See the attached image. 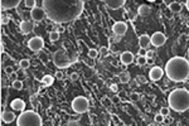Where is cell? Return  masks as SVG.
Returning <instances> with one entry per match:
<instances>
[{
    "instance_id": "cell-1",
    "label": "cell",
    "mask_w": 189,
    "mask_h": 126,
    "mask_svg": "<svg viewBox=\"0 0 189 126\" xmlns=\"http://www.w3.org/2000/svg\"><path fill=\"white\" fill-rule=\"evenodd\" d=\"M42 6L49 20L58 24L74 22L83 12L82 0H42Z\"/></svg>"
},
{
    "instance_id": "cell-2",
    "label": "cell",
    "mask_w": 189,
    "mask_h": 126,
    "mask_svg": "<svg viewBox=\"0 0 189 126\" xmlns=\"http://www.w3.org/2000/svg\"><path fill=\"white\" fill-rule=\"evenodd\" d=\"M164 72L173 82H183L189 77V60L184 57H173L165 64Z\"/></svg>"
},
{
    "instance_id": "cell-3",
    "label": "cell",
    "mask_w": 189,
    "mask_h": 126,
    "mask_svg": "<svg viewBox=\"0 0 189 126\" xmlns=\"http://www.w3.org/2000/svg\"><path fill=\"white\" fill-rule=\"evenodd\" d=\"M169 107L177 112H185L189 110V91L185 88H175L169 93Z\"/></svg>"
},
{
    "instance_id": "cell-4",
    "label": "cell",
    "mask_w": 189,
    "mask_h": 126,
    "mask_svg": "<svg viewBox=\"0 0 189 126\" xmlns=\"http://www.w3.org/2000/svg\"><path fill=\"white\" fill-rule=\"evenodd\" d=\"M17 125L18 126H42L43 121H42L40 115L38 112L33 110H28V111H22V114L18 116Z\"/></svg>"
},
{
    "instance_id": "cell-5",
    "label": "cell",
    "mask_w": 189,
    "mask_h": 126,
    "mask_svg": "<svg viewBox=\"0 0 189 126\" xmlns=\"http://www.w3.org/2000/svg\"><path fill=\"white\" fill-rule=\"evenodd\" d=\"M76 57H71L68 52L63 48H61L58 50H56L53 54V63L58 68H67L71 64L74 62Z\"/></svg>"
},
{
    "instance_id": "cell-6",
    "label": "cell",
    "mask_w": 189,
    "mask_h": 126,
    "mask_svg": "<svg viewBox=\"0 0 189 126\" xmlns=\"http://www.w3.org/2000/svg\"><path fill=\"white\" fill-rule=\"evenodd\" d=\"M89 109V101L84 96H77L72 101V110L76 114H84Z\"/></svg>"
},
{
    "instance_id": "cell-7",
    "label": "cell",
    "mask_w": 189,
    "mask_h": 126,
    "mask_svg": "<svg viewBox=\"0 0 189 126\" xmlns=\"http://www.w3.org/2000/svg\"><path fill=\"white\" fill-rule=\"evenodd\" d=\"M43 47H44V40L42 37L37 35V37H33V38L28 40V48L33 50V52H39Z\"/></svg>"
},
{
    "instance_id": "cell-8",
    "label": "cell",
    "mask_w": 189,
    "mask_h": 126,
    "mask_svg": "<svg viewBox=\"0 0 189 126\" xmlns=\"http://www.w3.org/2000/svg\"><path fill=\"white\" fill-rule=\"evenodd\" d=\"M150 42H151V45L154 47H162L165 44V42H167V37L164 35V33L162 32H155V33L150 37Z\"/></svg>"
},
{
    "instance_id": "cell-9",
    "label": "cell",
    "mask_w": 189,
    "mask_h": 126,
    "mask_svg": "<svg viewBox=\"0 0 189 126\" xmlns=\"http://www.w3.org/2000/svg\"><path fill=\"white\" fill-rule=\"evenodd\" d=\"M30 17L33 20L42 22L47 17V14H45V10L43 9V6H35L30 10Z\"/></svg>"
},
{
    "instance_id": "cell-10",
    "label": "cell",
    "mask_w": 189,
    "mask_h": 126,
    "mask_svg": "<svg viewBox=\"0 0 189 126\" xmlns=\"http://www.w3.org/2000/svg\"><path fill=\"white\" fill-rule=\"evenodd\" d=\"M112 32H113V34H115V35L122 37L127 32V24H126L125 22H116V23H113Z\"/></svg>"
},
{
    "instance_id": "cell-11",
    "label": "cell",
    "mask_w": 189,
    "mask_h": 126,
    "mask_svg": "<svg viewBox=\"0 0 189 126\" xmlns=\"http://www.w3.org/2000/svg\"><path fill=\"white\" fill-rule=\"evenodd\" d=\"M163 74H164V69H162L159 66H153L151 69L149 71V78L151 81L157 82L163 77Z\"/></svg>"
},
{
    "instance_id": "cell-12",
    "label": "cell",
    "mask_w": 189,
    "mask_h": 126,
    "mask_svg": "<svg viewBox=\"0 0 189 126\" xmlns=\"http://www.w3.org/2000/svg\"><path fill=\"white\" fill-rule=\"evenodd\" d=\"M105 5L108 8V9H112V10H117L125 5L126 0H103Z\"/></svg>"
},
{
    "instance_id": "cell-13",
    "label": "cell",
    "mask_w": 189,
    "mask_h": 126,
    "mask_svg": "<svg viewBox=\"0 0 189 126\" xmlns=\"http://www.w3.org/2000/svg\"><path fill=\"white\" fill-rule=\"evenodd\" d=\"M20 0H0V5L3 10H10L19 5Z\"/></svg>"
},
{
    "instance_id": "cell-14",
    "label": "cell",
    "mask_w": 189,
    "mask_h": 126,
    "mask_svg": "<svg viewBox=\"0 0 189 126\" xmlns=\"http://www.w3.org/2000/svg\"><path fill=\"white\" fill-rule=\"evenodd\" d=\"M120 60L122 64H125V66H129L134 62V54L129 50H125V52H122L121 55H120Z\"/></svg>"
},
{
    "instance_id": "cell-15",
    "label": "cell",
    "mask_w": 189,
    "mask_h": 126,
    "mask_svg": "<svg viewBox=\"0 0 189 126\" xmlns=\"http://www.w3.org/2000/svg\"><path fill=\"white\" fill-rule=\"evenodd\" d=\"M1 121L4 124H12L13 121H15V114H14L13 111H3Z\"/></svg>"
},
{
    "instance_id": "cell-16",
    "label": "cell",
    "mask_w": 189,
    "mask_h": 126,
    "mask_svg": "<svg viewBox=\"0 0 189 126\" xmlns=\"http://www.w3.org/2000/svg\"><path fill=\"white\" fill-rule=\"evenodd\" d=\"M10 106H12V109L14 111H20L22 112V111H24V109H25V102L23 101L22 99H15V100L12 101Z\"/></svg>"
},
{
    "instance_id": "cell-17",
    "label": "cell",
    "mask_w": 189,
    "mask_h": 126,
    "mask_svg": "<svg viewBox=\"0 0 189 126\" xmlns=\"http://www.w3.org/2000/svg\"><path fill=\"white\" fill-rule=\"evenodd\" d=\"M33 29H34V24H33L32 22H29V20H23V22L20 23V30H22L24 34L32 33Z\"/></svg>"
},
{
    "instance_id": "cell-18",
    "label": "cell",
    "mask_w": 189,
    "mask_h": 126,
    "mask_svg": "<svg viewBox=\"0 0 189 126\" xmlns=\"http://www.w3.org/2000/svg\"><path fill=\"white\" fill-rule=\"evenodd\" d=\"M150 44L151 42H150V37L148 34H143L139 37V47L141 49H148Z\"/></svg>"
},
{
    "instance_id": "cell-19",
    "label": "cell",
    "mask_w": 189,
    "mask_h": 126,
    "mask_svg": "<svg viewBox=\"0 0 189 126\" xmlns=\"http://www.w3.org/2000/svg\"><path fill=\"white\" fill-rule=\"evenodd\" d=\"M182 9H183V5L178 1H173V3L169 4V10L173 12V13H180Z\"/></svg>"
},
{
    "instance_id": "cell-20",
    "label": "cell",
    "mask_w": 189,
    "mask_h": 126,
    "mask_svg": "<svg viewBox=\"0 0 189 126\" xmlns=\"http://www.w3.org/2000/svg\"><path fill=\"white\" fill-rule=\"evenodd\" d=\"M138 13H139V15L146 17V15H149V14L151 13V8H150L149 5H145V4H143V5H140V6H139Z\"/></svg>"
},
{
    "instance_id": "cell-21",
    "label": "cell",
    "mask_w": 189,
    "mask_h": 126,
    "mask_svg": "<svg viewBox=\"0 0 189 126\" xmlns=\"http://www.w3.org/2000/svg\"><path fill=\"white\" fill-rule=\"evenodd\" d=\"M119 80H120L121 83H127V82L130 81V74H129V72H125V71L120 72V74H119Z\"/></svg>"
},
{
    "instance_id": "cell-22",
    "label": "cell",
    "mask_w": 189,
    "mask_h": 126,
    "mask_svg": "<svg viewBox=\"0 0 189 126\" xmlns=\"http://www.w3.org/2000/svg\"><path fill=\"white\" fill-rule=\"evenodd\" d=\"M53 82H54V78L50 76V74H45V76L42 78V83L45 86H50V85H53Z\"/></svg>"
},
{
    "instance_id": "cell-23",
    "label": "cell",
    "mask_w": 189,
    "mask_h": 126,
    "mask_svg": "<svg viewBox=\"0 0 189 126\" xmlns=\"http://www.w3.org/2000/svg\"><path fill=\"white\" fill-rule=\"evenodd\" d=\"M59 37H61V33L58 30H52L49 33V40L50 42H57L59 39Z\"/></svg>"
},
{
    "instance_id": "cell-24",
    "label": "cell",
    "mask_w": 189,
    "mask_h": 126,
    "mask_svg": "<svg viewBox=\"0 0 189 126\" xmlns=\"http://www.w3.org/2000/svg\"><path fill=\"white\" fill-rule=\"evenodd\" d=\"M98 54H100V50H97V49H94V48H91L88 50V57L91 58V59H96L98 57Z\"/></svg>"
},
{
    "instance_id": "cell-25",
    "label": "cell",
    "mask_w": 189,
    "mask_h": 126,
    "mask_svg": "<svg viewBox=\"0 0 189 126\" xmlns=\"http://www.w3.org/2000/svg\"><path fill=\"white\" fill-rule=\"evenodd\" d=\"M12 87L14 88V90H17V91H20L22 88H23V81H20V80H15V81H13Z\"/></svg>"
},
{
    "instance_id": "cell-26",
    "label": "cell",
    "mask_w": 189,
    "mask_h": 126,
    "mask_svg": "<svg viewBox=\"0 0 189 126\" xmlns=\"http://www.w3.org/2000/svg\"><path fill=\"white\" fill-rule=\"evenodd\" d=\"M19 66H20L22 69H28L30 67V62H29V59H22L20 62H19Z\"/></svg>"
},
{
    "instance_id": "cell-27",
    "label": "cell",
    "mask_w": 189,
    "mask_h": 126,
    "mask_svg": "<svg viewBox=\"0 0 189 126\" xmlns=\"http://www.w3.org/2000/svg\"><path fill=\"white\" fill-rule=\"evenodd\" d=\"M146 62H148V58H146V55H139L138 59H136V63H138L139 66H145Z\"/></svg>"
},
{
    "instance_id": "cell-28",
    "label": "cell",
    "mask_w": 189,
    "mask_h": 126,
    "mask_svg": "<svg viewBox=\"0 0 189 126\" xmlns=\"http://www.w3.org/2000/svg\"><path fill=\"white\" fill-rule=\"evenodd\" d=\"M164 119H165V116H163L162 114H158V115H155V117H154V121H155V124H163L164 122Z\"/></svg>"
},
{
    "instance_id": "cell-29",
    "label": "cell",
    "mask_w": 189,
    "mask_h": 126,
    "mask_svg": "<svg viewBox=\"0 0 189 126\" xmlns=\"http://www.w3.org/2000/svg\"><path fill=\"white\" fill-rule=\"evenodd\" d=\"M24 4H25V6H27V8L33 9V8H35V6H37V0H25Z\"/></svg>"
},
{
    "instance_id": "cell-30",
    "label": "cell",
    "mask_w": 189,
    "mask_h": 126,
    "mask_svg": "<svg viewBox=\"0 0 189 126\" xmlns=\"http://www.w3.org/2000/svg\"><path fill=\"white\" fill-rule=\"evenodd\" d=\"M160 114H162L163 116H165V117H167V116H169V112H170V107H162V109H160V111H159Z\"/></svg>"
},
{
    "instance_id": "cell-31",
    "label": "cell",
    "mask_w": 189,
    "mask_h": 126,
    "mask_svg": "<svg viewBox=\"0 0 189 126\" xmlns=\"http://www.w3.org/2000/svg\"><path fill=\"white\" fill-rule=\"evenodd\" d=\"M100 54L103 55V57H106V55H108V48L105 45H102L101 48H100Z\"/></svg>"
},
{
    "instance_id": "cell-32",
    "label": "cell",
    "mask_w": 189,
    "mask_h": 126,
    "mask_svg": "<svg viewBox=\"0 0 189 126\" xmlns=\"http://www.w3.org/2000/svg\"><path fill=\"white\" fill-rule=\"evenodd\" d=\"M136 81H138L140 85H145V83L148 82V80H146L144 76H136Z\"/></svg>"
},
{
    "instance_id": "cell-33",
    "label": "cell",
    "mask_w": 189,
    "mask_h": 126,
    "mask_svg": "<svg viewBox=\"0 0 189 126\" xmlns=\"http://www.w3.org/2000/svg\"><path fill=\"white\" fill-rule=\"evenodd\" d=\"M130 99H131V101H139V93L132 92L130 95Z\"/></svg>"
},
{
    "instance_id": "cell-34",
    "label": "cell",
    "mask_w": 189,
    "mask_h": 126,
    "mask_svg": "<svg viewBox=\"0 0 189 126\" xmlns=\"http://www.w3.org/2000/svg\"><path fill=\"white\" fill-rule=\"evenodd\" d=\"M56 78H57L58 81L63 80V72H62V71H57V72H56Z\"/></svg>"
},
{
    "instance_id": "cell-35",
    "label": "cell",
    "mask_w": 189,
    "mask_h": 126,
    "mask_svg": "<svg viewBox=\"0 0 189 126\" xmlns=\"http://www.w3.org/2000/svg\"><path fill=\"white\" fill-rule=\"evenodd\" d=\"M69 78H71V81H77V80H78V73H77V72H73V73H71Z\"/></svg>"
},
{
    "instance_id": "cell-36",
    "label": "cell",
    "mask_w": 189,
    "mask_h": 126,
    "mask_svg": "<svg viewBox=\"0 0 189 126\" xmlns=\"http://www.w3.org/2000/svg\"><path fill=\"white\" fill-rule=\"evenodd\" d=\"M146 58H153L154 57V50H151V49H149V50H146Z\"/></svg>"
},
{
    "instance_id": "cell-37",
    "label": "cell",
    "mask_w": 189,
    "mask_h": 126,
    "mask_svg": "<svg viewBox=\"0 0 189 126\" xmlns=\"http://www.w3.org/2000/svg\"><path fill=\"white\" fill-rule=\"evenodd\" d=\"M5 72H6V74H12L13 73V67H5Z\"/></svg>"
},
{
    "instance_id": "cell-38",
    "label": "cell",
    "mask_w": 189,
    "mask_h": 126,
    "mask_svg": "<svg viewBox=\"0 0 189 126\" xmlns=\"http://www.w3.org/2000/svg\"><path fill=\"white\" fill-rule=\"evenodd\" d=\"M84 76H86V77H91L92 76V71H91V69H87V71L84 72Z\"/></svg>"
},
{
    "instance_id": "cell-39",
    "label": "cell",
    "mask_w": 189,
    "mask_h": 126,
    "mask_svg": "<svg viewBox=\"0 0 189 126\" xmlns=\"http://www.w3.org/2000/svg\"><path fill=\"white\" fill-rule=\"evenodd\" d=\"M6 23H9V19H8V18H5V17H3L1 18V24L4 25V24H6Z\"/></svg>"
},
{
    "instance_id": "cell-40",
    "label": "cell",
    "mask_w": 189,
    "mask_h": 126,
    "mask_svg": "<svg viewBox=\"0 0 189 126\" xmlns=\"http://www.w3.org/2000/svg\"><path fill=\"white\" fill-rule=\"evenodd\" d=\"M111 101L113 102V104H117V102H119V101H120V99H119V97H113V99H112Z\"/></svg>"
},
{
    "instance_id": "cell-41",
    "label": "cell",
    "mask_w": 189,
    "mask_h": 126,
    "mask_svg": "<svg viewBox=\"0 0 189 126\" xmlns=\"http://www.w3.org/2000/svg\"><path fill=\"white\" fill-rule=\"evenodd\" d=\"M148 64H153L154 63V60H153V58H148V62H146Z\"/></svg>"
},
{
    "instance_id": "cell-42",
    "label": "cell",
    "mask_w": 189,
    "mask_h": 126,
    "mask_svg": "<svg viewBox=\"0 0 189 126\" xmlns=\"http://www.w3.org/2000/svg\"><path fill=\"white\" fill-rule=\"evenodd\" d=\"M111 90H112L113 92H116V90H117V86H116V85H112V86H111Z\"/></svg>"
},
{
    "instance_id": "cell-43",
    "label": "cell",
    "mask_w": 189,
    "mask_h": 126,
    "mask_svg": "<svg viewBox=\"0 0 189 126\" xmlns=\"http://www.w3.org/2000/svg\"><path fill=\"white\" fill-rule=\"evenodd\" d=\"M185 6H187V10L189 12V0H187V1H185Z\"/></svg>"
},
{
    "instance_id": "cell-44",
    "label": "cell",
    "mask_w": 189,
    "mask_h": 126,
    "mask_svg": "<svg viewBox=\"0 0 189 126\" xmlns=\"http://www.w3.org/2000/svg\"><path fill=\"white\" fill-rule=\"evenodd\" d=\"M58 32H59V33H62V32H64L63 27H59V28H58Z\"/></svg>"
},
{
    "instance_id": "cell-45",
    "label": "cell",
    "mask_w": 189,
    "mask_h": 126,
    "mask_svg": "<svg viewBox=\"0 0 189 126\" xmlns=\"http://www.w3.org/2000/svg\"><path fill=\"white\" fill-rule=\"evenodd\" d=\"M68 125H78V122H68Z\"/></svg>"
},
{
    "instance_id": "cell-46",
    "label": "cell",
    "mask_w": 189,
    "mask_h": 126,
    "mask_svg": "<svg viewBox=\"0 0 189 126\" xmlns=\"http://www.w3.org/2000/svg\"><path fill=\"white\" fill-rule=\"evenodd\" d=\"M149 1H155V0H149Z\"/></svg>"
},
{
    "instance_id": "cell-47",
    "label": "cell",
    "mask_w": 189,
    "mask_h": 126,
    "mask_svg": "<svg viewBox=\"0 0 189 126\" xmlns=\"http://www.w3.org/2000/svg\"><path fill=\"white\" fill-rule=\"evenodd\" d=\"M188 53H189V49H188Z\"/></svg>"
}]
</instances>
